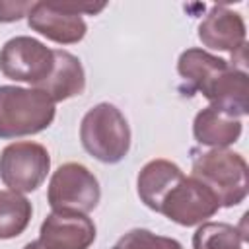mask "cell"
Here are the masks:
<instances>
[{"label": "cell", "instance_id": "6da1fadb", "mask_svg": "<svg viewBox=\"0 0 249 249\" xmlns=\"http://www.w3.org/2000/svg\"><path fill=\"white\" fill-rule=\"evenodd\" d=\"M177 72L187 91H200L212 107L241 119L249 113L247 72L204 49L193 47L179 54Z\"/></svg>", "mask_w": 249, "mask_h": 249}, {"label": "cell", "instance_id": "7a4b0ae2", "mask_svg": "<svg viewBox=\"0 0 249 249\" xmlns=\"http://www.w3.org/2000/svg\"><path fill=\"white\" fill-rule=\"evenodd\" d=\"M191 175L216 196L220 208H231L245 200L249 193L247 161L228 148L193 150Z\"/></svg>", "mask_w": 249, "mask_h": 249}, {"label": "cell", "instance_id": "3957f363", "mask_svg": "<svg viewBox=\"0 0 249 249\" xmlns=\"http://www.w3.org/2000/svg\"><path fill=\"white\" fill-rule=\"evenodd\" d=\"M56 103L39 88L0 86V138H19L51 126Z\"/></svg>", "mask_w": 249, "mask_h": 249}, {"label": "cell", "instance_id": "277c9868", "mask_svg": "<svg viewBox=\"0 0 249 249\" xmlns=\"http://www.w3.org/2000/svg\"><path fill=\"white\" fill-rule=\"evenodd\" d=\"M84 150L101 163H119L130 150V126L113 103L93 105L80 123Z\"/></svg>", "mask_w": 249, "mask_h": 249}, {"label": "cell", "instance_id": "5b68a950", "mask_svg": "<svg viewBox=\"0 0 249 249\" xmlns=\"http://www.w3.org/2000/svg\"><path fill=\"white\" fill-rule=\"evenodd\" d=\"M107 4L91 2H33L27 12V25L58 45H74L86 37L88 23L82 14H99Z\"/></svg>", "mask_w": 249, "mask_h": 249}, {"label": "cell", "instance_id": "8992f818", "mask_svg": "<svg viewBox=\"0 0 249 249\" xmlns=\"http://www.w3.org/2000/svg\"><path fill=\"white\" fill-rule=\"evenodd\" d=\"M220 210L216 196L193 175L181 173L161 195L154 212L163 214L167 220L191 228L200 226Z\"/></svg>", "mask_w": 249, "mask_h": 249}, {"label": "cell", "instance_id": "52a82bcc", "mask_svg": "<svg viewBox=\"0 0 249 249\" xmlns=\"http://www.w3.org/2000/svg\"><path fill=\"white\" fill-rule=\"evenodd\" d=\"M99 198L97 177L78 161H66L51 175L47 202L53 210L88 214L99 204Z\"/></svg>", "mask_w": 249, "mask_h": 249}, {"label": "cell", "instance_id": "ba28073f", "mask_svg": "<svg viewBox=\"0 0 249 249\" xmlns=\"http://www.w3.org/2000/svg\"><path fill=\"white\" fill-rule=\"evenodd\" d=\"M51 171L49 150L31 140L12 142L0 152V179L14 193L37 191Z\"/></svg>", "mask_w": 249, "mask_h": 249}, {"label": "cell", "instance_id": "9c48e42d", "mask_svg": "<svg viewBox=\"0 0 249 249\" xmlns=\"http://www.w3.org/2000/svg\"><path fill=\"white\" fill-rule=\"evenodd\" d=\"M54 66V49L35 37L18 35L0 49V72L14 82H27L33 88L49 78Z\"/></svg>", "mask_w": 249, "mask_h": 249}, {"label": "cell", "instance_id": "30bf717a", "mask_svg": "<svg viewBox=\"0 0 249 249\" xmlns=\"http://www.w3.org/2000/svg\"><path fill=\"white\" fill-rule=\"evenodd\" d=\"M93 241L95 224L80 212L53 210L39 230V243L47 249H88Z\"/></svg>", "mask_w": 249, "mask_h": 249}, {"label": "cell", "instance_id": "8fae6325", "mask_svg": "<svg viewBox=\"0 0 249 249\" xmlns=\"http://www.w3.org/2000/svg\"><path fill=\"white\" fill-rule=\"evenodd\" d=\"M245 21L239 12L228 6H212L198 23V39L204 47L230 53L231 56L245 53Z\"/></svg>", "mask_w": 249, "mask_h": 249}, {"label": "cell", "instance_id": "7c38bea8", "mask_svg": "<svg viewBox=\"0 0 249 249\" xmlns=\"http://www.w3.org/2000/svg\"><path fill=\"white\" fill-rule=\"evenodd\" d=\"M35 88L43 89L54 103L82 95L86 89V72L80 58L68 51L54 49L53 72Z\"/></svg>", "mask_w": 249, "mask_h": 249}, {"label": "cell", "instance_id": "4fadbf2b", "mask_svg": "<svg viewBox=\"0 0 249 249\" xmlns=\"http://www.w3.org/2000/svg\"><path fill=\"white\" fill-rule=\"evenodd\" d=\"M241 119H235L212 105L196 113L193 121V136L200 146L208 148H228L235 144L241 136Z\"/></svg>", "mask_w": 249, "mask_h": 249}, {"label": "cell", "instance_id": "5bb4252c", "mask_svg": "<svg viewBox=\"0 0 249 249\" xmlns=\"http://www.w3.org/2000/svg\"><path fill=\"white\" fill-rule=\"evenodd\" d=\"M31 202L14 191H0V239H12L25 231L31 222Z\"/></svg>", "mask_w": 249, "mask_h": 249}, {"label": "cell", "instance_id": "9a60e30c", "mask_svg": "<svg viewBox=\"0 0 249 249\" xmlns=\"http://www.w3.org/2000/svg\"><path fill=\"white\" fill-rule=\"evenodd\" d=\"M245 233L226 222H204L193 233V249H241Z\"/></svg>", "mask_w": 249, "mask_h": 249}, {"label": "cell", "instance_id": "2e32d148", "mask_svg": "<svg viewBox=\"0 0 249 249\" xmlns=\"http://www.w3.org/2000/svg\"><path fill=\"white\" fill-rule=\"evenodd\" d=\"M113 249H183V245L173 237L156 235L150 230L136 228V230L126 231L115 243Z\"/></svg>", "mask_w": 249, "mask_h": 249}, {"label": "cell", "instance_id": "e0dca14e", "mask_svg": "<svg viewBox=\"0 0 249 249\" xmlns=\"http://www.w3.org/2000/svg\"><path fill=\"white\" fill-rule=\"evenodd\" d=\"M33 2H14V0H0V21L10 23L18 21L23 16H27Z\"/></svg>", "mask_w": 249, "mask_h": 249}, {"label": "cell", "instance_id": "ac0fdd59", "mask_svg": "<svg viewBox=\"0 0 249 249\" xmlns=\"http://www.w3.org/2000/svg\"><path fill=\"white\" fill-rule=\"evenodd\" d=\"M23 249H47V247H43V245L39 243V239H37V241H29V243H27Z\"/></svg>", "mask_w": 249, "mask_h": 249}]
</instances>
